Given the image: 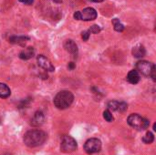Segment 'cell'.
Returning <instances> with one entry per match:
<instances>
[{
    "label": "cell",
    "instance_id": "cell-1",
    "mask_svg": "<svg viewBox=\"0 0 156 155\" xmlns=\"http://www.w3.org/2000/svg\"><path fill=\"white\" fill-rule=\"evenodd\" d=\"M47 140V134L41 130H31L25 133L24 142L30 148L42 145Z\"/></svg>",
    "mask_w": 156,
    "mask_h": 155
},
{
    "label": "cell",
    "instance_id": "cell-2",
    "mask_svg": "<svg viewBox=\"0 0 156 155\" xmlns=\"http://www.w3.org/2000/svg\"><path fill=\"white\" fill-rule=\"evenodd\" d=\"M74 101L73 94L69 90H61L54 98V105L58 110H65L69 108Z\"/></svg>",
    "mask_w": 156,
    "mask_h": 155
},
{
    "label": "cell",
    "instance_id": "cell-3",
    "mask_svg": "<svg viewBox=\"0 0 156 155\" xmlns=\"http://www.w3.org/2000/svg\"><path fill=\"white\" fill-rule=\"evenodd\" d=\"M136 70L143 76L151 78L154 81L156 80V69L155 65L151 62L146 60H141L136 63Z\"/></svg>",
    "mask_w": 156,
    "mask_h": 155
},
{
    "label": "cell",
    "instance_id": "cell-4",
    "mask_svg": "<svg viewBox=\"0 0 156 155\" xmlns=\"http://www.w3.org/2000/svg\"><path fill=\"white\" fill-rule=\"evenodd\" d=\"M127 122L131 127L139 131H144L150 126V121L146 118L136 113L131 114L127 119Z\"/></svg>",
    "mask_w": 156,
    "mask_h": 155
},
{
    "label": "cell",
    "instance_id": "cell-5",
    "mask_svg": "<svg viewBox=\"0 0 156 155\" xmlns=\"http://www.w3.org/2000/svg\"><path fill=\"white\" fill-rule=\"evenodd\" d=\"M74 18L77 20H83V21H92L97 18L98 13L92 8H86L81 11H77L73 15Z\"/></svg>",
    "mask_w": 156,
    "mask_h": 155
},
{
    "label": "cell",
    "instance_id": "cell-6",
    "mask_svg": "<svg viewBox=\"0 0 156 155\" xmlns=\"http://www.w3.org/2000/svg\"><path fill=\"white\" fill-rule=\"evenodd\" d=\"M77 141L74 138L71 136L65 135L61 139V144H60V150L65 153H70L77 150Z\"/></svg>",
    "mask_w": 156,
    "mask_h": 155
},
{
    "label": "cell",
    "instance_id": "cell-7",
    "mask_svg": "<svg viewBox=\"0 0 156 155\" xmlns=\"http://www.w3.org/2000/svg\"><path fill=\"white\" fill-rule=\"evenodd\" d=\"M101 141L97 138L89 139L84 144V150L88 154H94L101 150Z\"/></svg>",
    "mask_w": 156,
    "mask_h": 155
},
{
    "label": "cell",
    "instance_id": "cell-8",
    "mask_svg": "<svg viewBox=\"0 0 156 155\" xmlns=\"http://www.w3.org/2000/svg\"><path fill=\"white\" fill-rule=\"evenodd\" d=\"M37 60H38L39 66L40 68H42L43 70H45L47 71H50V72H52V71L55 70V68L52 65L51 61L48 57H46L44 55H39Z\"/></svg>",
    "mask_w": 156,
    "mask_h": 155
},
{
    "label": "cell",
    "instance_id": "cell-9",
    "mask_svg": "<svg viewBox=\"0 0 156 155\" xmlns=\"http://www.w3.org/2000/svg\"><path fill=\"white\" fill-rule=\"evenodd\" d=\"M109 110L123 112L128 109V105L125 102H119L116 101H111L108 103Z\"/></svg>",
    "mask_w": 156,
    "mask_h": 155
},
{
    "label": "cell",
    "instance_id": "cell-10",
    "mask_svg": "<svg viewBox=\"0 0 156 155\" xmlns=\"http://www.w3.org/2000/svg\"><path fill=\"white\" fill-rule=\"evenodd\" d=\"M45 120V115L42 111L39 110L37 112H35V114L33 115V117L30 119V124L33 127H39L44 123Z\"/></svg>",
    "mask_w": 156,
    "mask_h": 155
},
{
    "label": "cell",
    "instance_id": "cell-11",
    "mask_svg": "<svg viewBox=\"0 0 156 155\" xmlns=\"http://www.w3.org/2000/svg\"><path fill=\"white\" fill-rule=\"evenodd\" d=\"M64 48L73 57H77L78 53H79V49H78L77 44L73 40H71V39L66 40L64 43Z\"/></svg>",
    "mask_w": 156,
    "mask_h": 155
},
{
    "label": "cell",
    "instance_id": "cell-12",
    "mask_svg": "<svg viewBox=\"0 0 156 155\" xmlns=\"http://www.w3.org/2000/svg\"><path fill=\"white\" fill-rule=\"evenodd\" d=\"M35 55V49L32 47H28L22 50L19 54V57L23 60H28L30 58H32Z\"/></svg>",
    "mask_w": 156,
    "mask_h": 155
},
{
    "label": "cell",
    "instance_id": "cell-13",
    "mask_svg": "<svg viewBox=\"0 0 156 155\" xmlns=\"http://www.w3.org/2000/svg\"><path fill=\"white\" fill-rule=\"evenodd\" d=\"M27 40H29V38L25 36H13L9 38V42L11 44H17L20 46H25Z\"/></svg>",
    "mask_w": 156,
    "mask_h": 155
},
{
    "label": "cell",
    "instance_id": "cell-14",
    "mask_svg": "<svg viewBox=\"0 0 156 155\" xmlns=\"http://www.w3.org/2000/svg\"><path fill=\"white\" fill-rule=\"evenodd\" d=\"M127 81L130 82L131 84H137L139 81H140V73L135 70H131L128 75H127V78H126Z\"/></svg>",
    "mask_w": 156,
    "mask_h": 155
},
{
    "label": "cell",
    "instance_id": "cell-15",
    "mask_svg": "<svg viewBox=\"0 0 156 155\" xmlns=\"http://www.w3.org/2000/svg\"><path fill=\"white\" fill-rule=\"evenodd\" d=\"M146 54V50L144 48V47L142 45H137L135 47H133V55L134 57H137V58H141L142 57H144Z\"/></svg>",
    "mask_w": 156,
    "mask_h": 155
},
{
    "label": "cell",
    "instance_id": "cell-16",
    "mask_svg": "<svg viewBox=\"0 0 156 155\" xmlns=\"http://www.w3.org/2000/svg\"><path fill=\"white\" fill-rule=\"evenodd\" d=\"M11 90L9 87L5 83H0V98L1 99H7L10 96Z\"/></svg>",
    "mask_w": 156,
    "mask_h": 155
},
{
    "label": "cell",
    "instance_id": "cell-17",
    "mask_svg": "<svg viewBox=\"0 0 156 155\" xmlns=\"http://www.w3.org/2000/svg\"><path fill=\"white\" fill-rule=\"evenodd\" d=\"M111 23L113 25L114 30L117 31V32H122V31L124 30V28H125V26H123V24L118 18H113L112 21H111Z\"/></svg>",
    "mask_w": 156,
    "mask_h": 155
},
{
    "label": "cell",
    "instance_id": "cell-18",
    "mask_svg": "<svg viewBox=\"0 0 156 155\" xmlns=\"http://www.w3.org/2000/svg\"><path fill=\"white\" fill-rule=\"evenodd\" d=\"M153 141H154V136H153V134H152L151 132H148L143 136V138H142V141H143L144 143H146V144H150V143H151Z\"/></svg>",
    "mask_w": 156,
    "mask_h": 155
},
{
    "label": "cell",
    "instance_id": "cell-19",
    "mask_svg": "<svg viewBox=\"0 0 156 155\" xmlns=\"http://www.w3.org/2000/svg\"><path fill=\"white\" fill-rule=\"evenodd\" d=\"M101 28L100 26H98V25H93V26H91L89 28L88 31H89V34H98V33L101 32Z\"/></svg>",
    "mask_w": 156,
    "mask_h": 155
},
{
    "label": "cell",
    "instance_id": "cell-20",
    "mask_svg": "<svg viewBox=\"0 0 156 155\" xmlns=\"http://www.w3.org/2000/svg\"><path fill=\"white\" fill-rule=\"evenodd\" d=\"M103 118H104L105 120H107L108 122H111V121H113V119H114V118H113V116H112V113H111V110H105V111L103 112Z\"/></svg>",
    "mask_w": 156,
    "mask_h": 155
},
{
    "label": "cell",
    "instance_id": "cell-21",
    "mask_svg": "<svg viewBox=\"0 0 156 155\" xmlns=\"http://www.w3.org/2000/svg\"><path fill=\"white\" fill-rule=\"evenodd\" d=\"M89 31L87 30V31H83V32L81 33V38L83 39V40H85V41H87L88 39H89Z\"/></svg>",
    "mask_w": 156,
    "mask_h": 155
},
{
    "label": "cell",
    "instance_id": "cell-22",
    "mask_svg": "<svg viewBox=\"0 0 156 155\" xmlns=\"http://www.w3.org/2000/svg\"><path fill=\"white\" fill-rule=\"evenodd\" d=\"M18 1L23 4H26V5H32L34 0H18Z\"/></svg>",
    "mask_w": 156,
    "mask_h": 155
},
{
    "label": "cell",
    "instance_id": "cell-23",
    "mask_svg": "<svg viewBox=\"0 0 156 155\" xmlns=\"http://www.w3.org/2000/svg\"><path fill=\"white\" fill-rule=\"evenodd\" d=\"M68 68H69V70H74V69H75V64L73 63V62H70V63H69Z\"/></svg>",
    "mask_w": 156,
    "mask_h": 155
},
{
    "label": "cell",
    "instance_id": "cell-24",
    "mask_svg": "<svg viewBox=\"0 0 156 155\" xmlns=\"http://www.w3.org/2000/svg\"><path fill=\"white\" fill-rule=\"evenodd\" d=\"M91 1H93V2H96V3H100V2H102L103 0H91Z\"/></svg>",
    "mask_w": 156,
    "mask_h": 155
},
{
    "label": "cell",
    "instance_id": "cell-25",
    "mask_svg": "<svg viewBox=\"0 0 156 155\" xmlns=\"http://www.w3.org/2000/svg\"><path fill=\"white\" fill-rule=\"evenodd\" d=\"M153 131H154V132L156 131V123L153 124Z\"/></svg>",
    "mask_w": 156,
    "mask_h": 155
}]
</instances>
